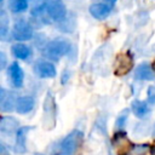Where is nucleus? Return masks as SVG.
Here are the masks:
<instances>
[{
    "label": "nucleus",
    "mask_w": 155,
    "mask_h": 155,
    "mask_svg": "<svg viewBox=\"0 0 155 155\" xmlns=\"http://www.w3.org/2000/svg\"><path fill=\"white\" fill-rule=\"evenodd\" d=\"M46 13L51 19L56 22H62L67 17V8L63 0H51L47 5Z\"/></svg>",
    "instance_id": "nucleus-6"
},
{
    "label": "nucleus",
    "mask_w": 155,
    "mask_h": 155,
    "mask_svg": "<svg viewBox=\"0 0 155 155\" xmlns=\"http://www.w3.org/2000/svg\"><path fill=\"white\" fill-rule=\"evenodd\" d=\"M62 31H73L74 28H75V18L74 16H69V17H65L62 22H59V24L57 25Z\"/></svg>",
    "instance_id": "nucleus-19"
},
{
    "label": "nucleus",
    "mask_w": 155,
    "mask_h": 155,
    "mask_svg": "<svg viewBox=\"0 0 155 155\" xmlns=\"http://www.w3.org/2000/svg\"><path fill=\"white\" fill-rule=\"evenodd\" d=\"M134 78L137 80H145V81L154 80L155 79V74H154L153 67L147 62H143V63L138 64L136 70H134Z\"/></svg>",
    "instance_id": "nucleus-12"
},
{
    "label": "nucleus",
    "mask_w": 155,
    "mask_h": 155,
    "mask_svg": "<svg viewBox=\"0 0 155 155\" xmlns=\"http://www.w3.org/2000/svg\"><path fill=\"white\" fill-rule=\"evenodd\" d=\"M104 1H105V2H108V4H110V5H111V4H114V2H115V1H116V0H104Z\"/></svg>",
    "instance_id": "nucleus-27"
},
{
    "label": "nucleus",
    "mask_w": 155,
    "mask_h": 155,
    "mask_svg": "<svg viewBox=\"0 0 155 155\" xmlns=\"http://www.w3.org/2000/svg\"><path fill=\"white\" fill-rule=\"evenodd\" d=\"M132 68H133V57L130 54V52H122L116 56L114 64V74L116 76H124L128 74Z\"/></svg>",
    "instance_id": "nucleus-4"
},
{
    "label": "nucleus",
    "mask_w": 155,
    "mask_h": 155,
    "mask_svg": "<svg viewBox=\"0 0 155 155\" xmlns=\"http://www.w3.org/2000/svg\"><path fill=\"white\" fill-rule=\"evenodd\" d=\"M11 51H12V54H13L16 58L23 59V61L28 59V58L31 56V50H30L27 45H24V44H15V45L12 46Z\"/></svg>",
    "instance_id": "nucleus-17"
},
{
    "label": "nucleus",
    "mask_w": 155,
    "mask_h": 155,
    "mask_svg": "<svg viewBox=\"0 0 155 155\" xmlns=\"http://www.w3.org/2000/svg\"><path fill=\"white\" fill-rule=\"evenodd\" d=\"M128 113H130V110L128 109H125V110H122L119 114V116L115 120V130H117V131L124 130V127L126 126L127 119H128Z\"/></svg>",
    "instance_id": "nucleus-21"
},
{
    "label": "nucleus",
    "mask_w": 155,
    "mask_h": 155,
    "mask_svg": "<svg viewBox=\"0 0 155 155\" xmlns=\"http://www.w3.org/2000/svg\"><path fill=\"white\" fill-rule=\"evenodd\" d=\"M8 76H10V81H11V84H12L13 87L21 88L23 86L24 73H23L21 65L17 62L11 63V65L8 67Z\"/></svg>",
    "instance_id": "nucleus-9"
},
{
    "label": "nucleus",
    "mask_w": 155,
    "mask_h": 155,
    "mask_svg": "<svg viewBox=\"0 0 155 155\" xmlns=\"http://www.w3.org/2000/svg\"><path fill=\"white\" fill-rule=\"evenodd\" d=\"M31 126H22L16 133V143H15V151L18 154H24L27 151V134L31 131Z\"/></svg>",
    "instance_id": "nucleus-10"
},
{
    "label": "nucleus",
    "mask_w": 155,
    "mask_h": 155,
    "mask_svg": "<svg viewBox=\"0 0 155 155\" xmlns=\"http://www.w3.org/2000/svg\"><path fill=\"white\" fill-rule=\"evenodd\" d=\"M16 101L12 92H7L4 87L0 88V109L1 111H12L16 109Z\"/></svg>",
    "instance_id": "nucleus-11"
},
{
    "label": "nucleus",
    "mask_w": 155,
    "mask_h": 155,
    "mask_svg": "<svg viewBox=\"0 0 155 155\" xmlns=\"http://www.w3.org/2000/svg\"><path fill=\"white\" fill-rule=\"evenodd\" d=\"M153 133H154V136H155V125H154V128H153Z\"/></svg>",
    "instance_id": "nucleus-28"
},
{
    "label": "nucleus",
    "mask_w": 155,
    "mask_h": 155,
    "mask_svg": "<svg viewBox=\"0 0 155 155\" xmlns=\"http://www.w3.org/2000/svg\"><path fill=\"white\" fill-rule=\"evenodd\" d=\"M56 120H57V105H56L54 96L51 91H47L44 99V117H42V124L45 130L54 128Z\"/></svg>",
    "instance_id": "nucleus-2"
},
{
    "label": "nucleus",
    "mask_w": 155,
    "mask_h": 155,
    "mask_svg": "<svg viewBox=\"0 0 155 155\" xmlns=\"http://www.w3.org/2000/svg\"><path fill=\"white\" fill-rule=\"evenodd\" d=\"M133 133L137 134L138 137H143L145 134L149 133V124L148 122H139L134 126L133 128Z\"/></svg>",
    "instance_id": "nucleus-22"
},
{
    "label": "nucleus",
    "mask_w": 155,
    "mask_h": 155,
    "mask_svg": "<svg viewBox=\"0 0 155 155\" xmlns=\"http://www.w3.org/2000/svg\"><path fill=\"white\" fill-rule=\"evenodd\" d=\"M34 71L42 79H52L56 76V68L48 61H38L34 64Z\"/></svg>",
    "instance_id": "nucleus-7"
},
{
    "label": "nucleus",
    "mask_w": 155,
    "mask_h": 155,
    "mask_svg": "<svg viewBox=\"0 0 155 155\" xmlns=\"http://www.w3.org/2000/svg\"><path fill=\"white\" fill-rule=\"evenodd\" d=\"M153 69L155 70V61H154V63H153Z\"/></svg>",
    "instance_id": "nucleus-29"
},
{
    "label": "nucleus",
    "mask_w": 155,
    "mask_h": 155,
    "mask_svg": "<svg viewBox=\"0 0 155 155\" xmlns=\"http://www.w3.org/2000/svg\"><path fill=\"white\" fill-rule=\"evenodd\" d=\"M147 96H148V103L154 105L155 104V85H151L148 87Z\"/></svg>",
    "instance_id": "nucleus-23"
},
{
    "label": "nucleus",
    "mask_w": 155,
    "mask_h": 155,
    "mask_svg": "<svg viewBox=\"0 0 155 155\" xmlns=\"http://www.w3.org/2000/svg\"><path fill=\"white\" fill-rule=\"evenodd\" d=\"M69 52H70V42L62 38H57L48 41L42 48V54L52 61H59L63 56L68 54Z\"/></svg>",
    "instance_id": "nucleus-1"
},
{
    "label": "nucleus",
    "mask_w": 155,
    "mask_h": 155,
    "mask_svg": "<svg viewBox=\"0 0 155 155\" xmlns=\"http://www.w3.org/2000/svg\"><path fill=\"white\" fill-rule=\"evenodd\" d=\"M131 110L139 119H144L145 116H148L150 114V108L148 107V104L139 99H134L131 103Z\"/></svg>",
    "instance_id": "nucleus-16"
},
{
    "label": "nucleus",
    "mask_w": 155,
    "mask_h": 155,
    "mask_svg": "<svg viewBox=\"0 0 155 155\" xmlns=\"http://www.w3.org/2000/svg\"><path fill=\"white\" fill-rule=\"evenodd\" d=\"M111 12V5L109 4H93L90 6V13L96 19H105Z\"/></svg>",
    "instance_id": "nucleus-14"
},
{
    "label": "nucleus",
    "mask_w": 155,
    "mask_h": 155,
    "mask_svg": "<svg viewBox=\"0 0 155 155\" xmlns=\"http://www.w3.org/2000/svg\"><path fill=\"white\" fill-rule=\"evenodd\" d=\"M0 1H4V0H0Z\"/></svg>",
    "instance_id": "nucleus-30"
},
{
    "label": "nucleus",
    "mask_w": 155,
    "mask_h": 155,
    "mask_svg": "<svg viewBox=\"0 0 155 155\" xmlns=\"http://www.w3.org/2000/svg\"><path fill=\"white\" fill-rule=\"evenodd\" d=\"M82 137L84 133L80 130H74L70 133H68L59 143V149L62 155H73L81 144Z\"/></svg>",
    "instance_id": "nucleus-3"
},
{
    "label": "nucleus",
    "mask_w": 155,
    "mask_h": 155,
    "mask_svg": "<svg viewBox=\"0 0 155 155\" xmlns=\"http://www.w3.org/2000/svg\"><path fill=\"white\" fill-rule=\"evenodd\" d=\"M8 34V18L4 10L0 12V36L2 40H6V35Z\"/></svg>",
    "instance_id": "nucleus-20"
},
{
    "label": "nucleus",
    "mask_w": 155,
    "mask_h": 155,
    "mask_svg": "<svg viewBox=\"0 0 155 155\" xmlns=\"http://www.w3.org/2000/svg\"><path fill=\"white\" fill-rule=\"evenodd\" d=\"M12 36L17 41H25L33 38V28L29 22L25 19H18L16 21L13 29H12Z\"/></svg>",
    "instance_id": "nucleus-5"
},
{
    "label": "nucleus",
    "mask_w": 155,
    "mask_h": 155,
    "mask_svg": "<svg viewBox=\"0 0 155 155\" xmlns=\"http://www.w3.org/2000/svg\"><path fill=\"white\" fill-rule=\"evenodd\" d=\"M96 127L97 130H99V132H102L103 134L107 133V127H105V119L103 116H99L96 120Z\"/></svg>",
    "instance_id": "nucleus-24"
},
{
    "label": "nucleus",
    "mask_w": 155,
    "mask_h": 155,
    "mask_svg": "<svg viewBox=\"0 0 155 155\" xmlns=\"http://www.w3.org/2000/svg\"><path fill=\"white\" fill-rule=\"evenodd\" d=\"M35 101L31 96H21L16 101V111L19 114H27L33 110Z\"/></svg>",
    "instance_id": "nucleus-15"
},
{
    "label": "nucleus",
    "mask_w": 155,
    "mask_h": 155,
    "mask_svg": "<svg viewBox=\"0 0 155 155\" xmlns=\"http://www.w3.org/2000/svg\"><path fill=\"white\" fill-rule=\"evenodd\" d=\"M8 7L15 13L23 12L28 8V0H8Z\"/></svg>",
    "instance_id": "nucleus-18"
},
{
    "label": "nucleus",
    "mask_w": 155,
    "mask_h": 155,
    "mask_svg": "<svg viewBox=\"0 0 155 155\" xmlns=\"http://www.w3.org/2000/svg\"><path fill=\"white\" fill-rule=\"evenodd\" d=\"M69 76H70V71L64 70L63 74H62V84H65V82L69 80Z\"/></svg>",
    "instance_id": "nucleus-26"
},
{
    "label": "nucleus",
    "mask_w": 155,
    "mask_h": 155,
    "mask_svg": "<svg viewBox=\"0 0 155 155\" xmlns=\"http://www.w3.org/2000/svg\"><path fill=\"white\" fill-rule=\"evenodd\" d=\"M19 130V121L13 116H2L0 119V132L5 136H12Z\"/></svg>",
    "instance_id": "nucleus-8"
},
{
    "label": "nucleus",
    "mask_w": 155,
    "mask_h": 155,
    "mask_svg": "<svg viewBox=\"0 0 155 155\" xmlns=\"http://www.w3.org/2000/svg\"><path fill=\"white\" fill-rule=\"evenodd\" d=\"M5 67H6V56L1 51L0 52V69H5Z\"/></svg>",
    "instance_id": "nucleus-25"
},
{
    "label": "nucleus",
    "mask_w": 155,
    "mask_h": 155,
    "mask_svg": "<svg viewBox=\"0 0 155 155\" xmlns=\"http://www.w3.org/2000/svg\"><path fill=\"white\" fill-rule=\"evenodd\" d=\"M48 0H30V13L35 18L42 19V22L47 23V19L45 18V10H47Z\"/></svg>",
    "instance_id": "nucleus-13"
}]
</instances>
